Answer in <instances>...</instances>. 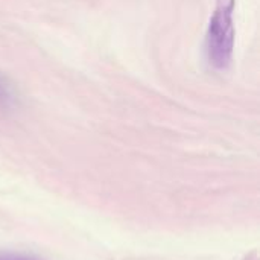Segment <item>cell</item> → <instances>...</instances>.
<instances>
[{
  "instance_id": "1",
  "label": "cell",
  "mask_w": 260,
  "mask_h": 260,
  "mask_svg": "<svg viewBox=\"0 0 260 260\" xmlns=\"http://www.w3.org/2000/svg\"><path fill=\"white\" fill-rule=\"evenodd\" d=\"M236 0H216L210 17L206 47L210 64L224 70L230 66L235 49V14Z\"/></svg>"
},
{
  "instance_id": "2",
  "label": "cell",
  "mask_w": 260,
  "mask_h": 260,
  "mask_svg": "<svg viewBox=\"0 0 260 260\" xmlns=\"http://www.w3.org/2000/svg\"><path fill=\"white\" fill-rule=\"evenodd\" d=\"M14 104H15V96H14L12 87L5 78V75L0 72V111L11 110Z\"/></svg>"
},
{
  "instance_id": "3",
  "label": "cell",
  "mask_w": 260,
  "mask_h": 260,
  "mask_svg": "<svg viewBox=\"0 0 260 260\" xmlns=\"http://www.w3.org/2000/svg\"><path fill=\"white\" fill-rule=\"evenodd\" d=\"M0 260H37V259H30V257H24V256H15V254H3L0 253Z\"/></svg>"
}]
</instances>
